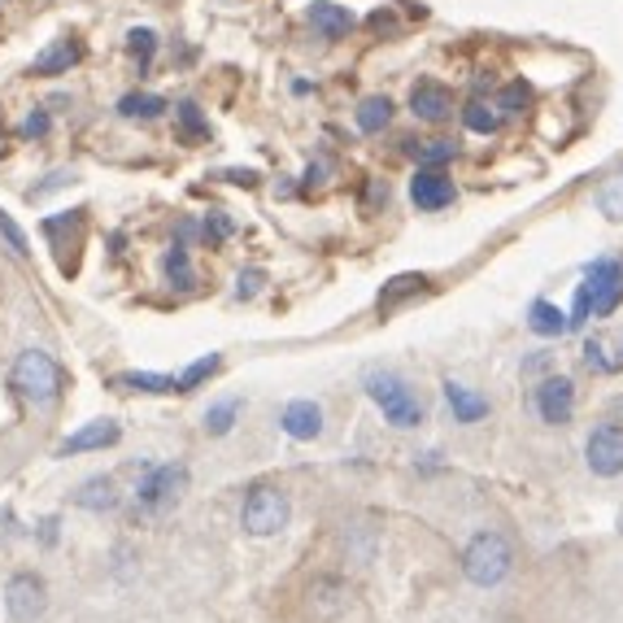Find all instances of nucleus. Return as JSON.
<instances>
[{
    "label": "nucleus",
    "instance_id": "nucleus-1",
    "mask_svg": "<svg viewBox=\"0 0 623 623\" xmlns=\"http://www.w3.org/2000/svg\"><path fill=\"white\" fill-rule=\"evenodd\" d=\"M510 567H515V545H510L506 532H497V528L475 532V537L467 541V550H462V576H467L475 589L502 585V580L510 576Z\"/></svg>",
    "mask_w": 623,
    "mask_h": 623
},
{
    "label": "nucleus",
    "instance_id": "nucleus-2",
    "mask_svg": "<svg viewBox=\"0 0 623 623\" xmlns=\"http://www.w3.org/2000/svg\"><path fill=\"white\" fill-rule=\"evenodd\" d=\"M362 388H366V397L379 405L384 423H392V427H401V432H410V427L423 423V405H419L414 388H410L397 371H366V375H362Z\"/></svg>",
    "mask_w": 623,
    "mask_h": 623
},
{
    "label": "nucleus",
    "instance_id": "nucleus-3",
    "mask_svg": "<svg viewBox=\"0 0 623 623\" xmlns=\"http://www.w3.org/2000/svg\"><path fill=\"white\" fill-rule=\"evenodd\" d=\"M13 388H17L31 405H52V401L61 397V388H66V375H61V366H57L52 353H44V349H22L17 362H13Z\"/></svg>",
    "mask_w": 623,
    "mask_h": 623
},
{
    "label": "nucleus",
    "instance_id": "nucleus-4",
    "mask_svg": "<svg viewBox=\"0 0 623 623\" xmlns=\"http://www.w3.org/2000/svg\"><path fill=\"white\" fill-rule=\"evenodd\" d=\"M289 519H293V502H289L284 489H275V484L249 489V497L240 506V528L249 537H275V532L289 528Z\"/></svg>",
    "mask_w": 623,
    "mask_h": 623
},
{
    "label": "nucleus",
    "instance_id": "nucleus-5",
    "mask_svg": "<svg viewBox=\"0 0 623 623\" xmlns=\"http://www.w3.org/2000/svg\"><path fill=\"white\" fill-rule=\"evenodd\" d=\"M184 489H188V467H184V462H157V467H149V471L140 475V484H136V506H140L144 515H162V510H171V506L184 497Z\"/></svg>",
    "mask_w": 623,
    "mask_h": 623
},
{
    "label": "nucleus",
    "instance_id": "nucleus-6",
    "mask_svg": "<svg viewBox=\"0 0 623 623\" xmlns=\"http://www.w3.org/2000/svg\"><path fill=\"white\" fill-rule=\"evenodd\" d=\"M48 611V585L35 572H13L4 585V615L13 623H35Z\"/></svg>",
    "mask_w": 623,
    "mask_h": 623
},
{
    "label": "nucleus",
    "instance_id": "nucleus-7",
    "mask_svg": "<svg viewBox=\"0 0 623 623\" xmlns=\"http://www.w3.org/2000/svg\"><path fill=\"white\" fill-rule=\"evenodd\" d=\"M585 289H589V302H593V318L615 314L623 302V267L615 258L589 262V267H585Z\"/></svg>",
    "mask_w": 623,
    "mask_h": 623
},
{
    "label": "nucleus",
    "instance_id": "nucleus-8",
    "mask_svg": "<svg viewBox=\"0 0 623 623\" xmlns=\"http://www.w3.org/2000/svg\"><path fill=\"white\" fill-rule=\"evenodd\" d=\"M585 462H589V471L602 475V480L623 475V427L620 423H602V427L589 432V440H585Z\"/></svg>",
    "mask_w": 623,
    "mask_h": 623
},
{
    "label": "nucleus",
    "instance_id": "nucleus-9",
    "mask_svg": "<svg viewBox=\"0 0 623 623\" xmlns=\"http://www.w3.org/2000/svg\"><path fill=\"white\" fill-rule=\"evenodd\" d=\"M537 410H541V419H545L550 427H567L572 414H576V384H572L567 375L541 379V388H537Z\"/></svg>",
    "mask_w": 623,
    "mask_h": 623
},
{
    "label": "nucleus",
    "instance_id": "nucleus-10",
    "mask_svg": "<svg viewBox=\"0 0 623 623\" xmlns=\"http://www.w3.org/2000/svg\"><path fill=\"white\" fill-rule=\"evenodd\" d=\"M410 201L419 205V210H445L449 201H454V179L440 171V166H419L414 171V179H410Z\"/></svg>",
    "mask_w": 623,
    "mask_h": 623
},
{
    "label": "nucleus",
    "instance_id": "nucleus-11",
    "mask_svg": "<svg viewBox=\"0 0 623 623\" xmlns=\"http://www.w3.org/2000/svg\"><path fill=\"white\" fill-rule=\"evenodd\" d=\"M118 436H122V427H118L114 419H92V423H83L79 432H70V436L57 445V458L92 454V449H109V445H118Z\"/></svg>",
    "mask_w": 623,
    "mask_h": 623
},
{
    "label": "nucleus",
    "instance_id": "nucleus-12",
    "mask_svg": "<svg viewBox=\"0 0 623 623\" xmlns=\"http://www.w3.org/2000/svg\"><path fill=\"white\" fill-rule=\"evenodd\" d=\"M410 109H414V118H423V122H445V118L454 114V92H449L445 83H436V79H419V83L410 87Z\"/></svg>",
    "mask_w": 623,
    "mask_h": 623
},
{
    "label": "nucleus",
    "instance_id": "nucleus-13",
    "mask_svg": "<svg viewBox=\"0 0 623 623\" xmlns=\"http://www.w3.org/2000/svg\"><path fill=\"white\" fill-rule=\"evenodd\" d=\"M74 506H79V510H92V515H109V510L122 506V493H118L114 475H92V480H83V484L74 489Z\"/></svg>",
    "mask_w": 623,
    "mask_h": 623
},
{
    "label": "nucleus",
    "instance_id": "nucleus-14",
    "mask_svg": "<svg viewBox=\"0 0 623 623\" xmlns=\"http://www.w3.org/2000/svg\"><path fill=\"white\" fill-rule=\"evenodd\" d=\"M280 427H284V436H293V440H314V436H322V410H318V401H289L284 405V414H280Z\"/></svg>",
    "mask_w": 623,
    "mask_h": 623
},
{
    "label": "nucleus",
    "instance_id": "nucleus-15",
    "mask_svg": "<svg viewBox=\"0 0 623 623\" xmlns=\"http://www.w3.org/2000/svg\"><path fill=\"white\" fill-rule=\"evenodd\" d=\"M306 17H310V26L322 39H344L353 31V13L344 4H336V0H314L306 9Z\"/></svg>",
    "mask_w": 623,
    "mask_h": 623
},
{
    "label": "nucleus",
    "instance_id": "nucleus-16",
    "mask_svg": "<svg viewBox=\"0 0 623 623\" xmlns=\"http://www.w3.org/2000/svg\"><path fill=\"white\" fill-rule=\"evenodd\" d=\"M79 57H83V44L79 39H52L39 57H35V74H44V79H57V74H70V66H79Z\"/></svg>",
    "mask_w": 623,
    "mask_h": 623
},
{
    "label": "nucleus",
    "instance_id": "nucleus-17",
    "mask_svg": "<svg viewBox=\"0 0 623 623\" xmlns=\"http://www.w3.org/2000/svg\"><path fill=\"white\" fill-rule=\"evenodd\" d=\"M445 401H449V410H454V423H480V419L489 414V401H484L475 388L458 384V379H445Z\"/></svg>",
    "mask_w": 623,
    "mask_h": 623
},
{
    "label": "nucleus",
    "instance_id": "nucleus-18",
    "mask_svg": "<svg viewBox=\"0 0 623 623\" xmlns=\"http://www.w3.org/2000/svg\"><path fill=\"white\" fill-rule=\"evenodd\" d=\"M118 392H179V379L162 375V371H122L114 375Z\"/></svg>",
    "mask_w": 623,
    "mask_h": 623
},
{
    "label": "nucleus",
    "instance_id": "nucleus-19",
    "mask_svg": "<svg viewBox=\"0 0 623 623\" xmlns=\"http://www.w3.org/2000/svg\"><path fill=\"white\" fill-rule=\"evenodd\" d=\"M118 114H122L127 122H153V118L166 114V101H162L157 92H127V96L118 101Z\"/></svg>",
    "mask_w": 623,
    "mask_h": 623
},
{
    "label": "nucleus",
    "instance_id": "nucleus-20",
    "mask_svg": "<svg viewBox=\"0 0 623 623\" xmlns=\"http://www.w3.org/2000/svg\"><path fill=\"white\" fill-rule=\"evenodd\" d=\"M388 122H392V101H388V96H366V101L357 105V127H362L366 136H379Z\"/></svg>",
    "mask_w": 623,
    "mask_h": 623
},
{
    "label": "nucleus",
    "instance_id": "nucleus-21",
    "mask_svg": "<svg viewBox=\"0 0 623 623\" xmlns=\"http://www.w3.org/2000/svg\"><path fill=\"white\" fill-rule=\"evenodd\" d=\"M528 327H532L537 336H563L572 322H567V314L559 310L554 302H532V310H528Z\"/></svg>",
    "mask_w": 623,
    "mask_h": 623
},
{
    "label": "nucleus",
    "instance_id": "nucleus-22",
    "mask_svg": "<svg viewBox=\"0 0 623 623\" xmlns=\"http://www.w3.org/2000/svg\"><path fill=\"white\" fill-rule=\"evenodd\" d=\"M427 289V275H397L392 284H384L379 289V310H397L405 297H414V293H423Z\"/></svg>",
    "mask_w": 623,
    "mask_h": 623
},
{
    "label": "nucleus",
    "instance_id": "nucleus-23",
    "mask_svg": "<svg viewBox=\"0 0 623 623\" xmlns=\"http://www.w3.org/2000/svg\"><path fill=\"white\" fill-rule=\"evenodd\" d=\"M162 271H166V280H171V289H192V284H197V275H192V258H188V249H184V245H171V249H166Z\"/></svg>",
    "mask_w": 623,
    "mask_h": 623
},
{
    "label": "nucleus",
    "instance_id": "nucleus-24",
    "mask_svg": "<svg viewBox=\"0 0 623 623\" xmlns=\"http://www.w3.org/2000/svg\"><path fill=\"white\" fill-rule=\"evenodd\" d=\"M240 397H223V401H214L210 410H205V432L210 436H227L232 427H236V419H240Z\"/></svg>",
    "mask_w": 623,
    "mask_h": 623
},
{
    "label": "nucleus",
    "instance_id": "nucleus-25",
    "mask_svg": "<svg viewBox=\"0 0 623 623\" xmlns=\"http://www.w3.org/2000/svg\"><path fill=\"white\" fill-rule=\"evenodd\" d=\"M157 31H149V26H131L127 31V52H131V61L140 66V70H149L153 66V57H157Z\"/></svg>",
    "mask_w": 623,
    "mask_h": 623
},
{
    "label": "nucleus",
    "instance_id": "nucleus-26",
    "mask_svg": "<svg viewBox=\"0 0 623 623\" xmlns=\"http://www.w3.org/2000/svg\"><path fill=\"white\" fill-rule=\"evenodd\" d=\"M219 366H223V357H219V353H201V357L179 375V392H197L205 379H214V375H219Z\"/></svg>",
    "mask_w": 623,
    "mask_h": 623
},
{
    "label": "nucleus",
    "instance_id": "nucleus-27",
    "mask_svg": "<svg viewBox=\"0 0 623 623\" xmlns=\"http://www.w3.org/2000/svg\"><path fill=\"white\" fill-rule=\"evenodd\" d=\"M462 122L475 131V136H493L497 127H502V114H497V105H484V101H471L467 109H462Z\"/></svg>",
    "mask_w": 623,
    "mask_h": 623
},
{
    "label": "nucleus",
    "instance_id": "nucleus-28",
    "mask_svg": "<svg viewBox=\"0 0 623 623\" xmlns=\"http://www.w3.org/2000/svg\"><path fill=\"white\" fill-rule=\"evenodd\" d=\"M405 144H410V157H419V166H445L458 153V144H449V140H427V144L405 140Z\"/></svg>",
    "mask_w": 623,
    "mask_h": 623
},
{
    "label": "nucleus",
    "instance_id": "nucleus-29",
    "mask_svg": "<svg viewBox=\"0 0 623 623\" xmlns=\"http://www.w3.org/2000/svg\"><path fill=\"white\" fill-rule=\"evenodd\" d=\"M175 114H179V131H184V140H205V136H210V122H205V114H201L192 101H184Z\"/></svg>",
    "mask_w": 623,
    "mask_h": 623
},
{
    "label": "nucleus",
    "instance_id": "nucleus-30",
    "mask_svg": "<svg viewBox=\"0 0 623 623\" xmlns=\"http://www.w3.org/2000/svg\"><path fill=\"white\" fill-rule=\"evenodd\" d=\"M585 362H589V371H602V375H611V371L623 366V357H611V344H607V340H589V344H585Z\"/></svg>",
    "mask_w": 623,
    "mask_h": 623
},
{
    "label": "nucleus",
    "instance_id": "nucleus-31",
    "mask_svg": "<svg viewBox=\"0 0 623 623\" xmlns=\"http://www.w3.org/2000/svg\"><path fill=\"white\" fill-rule=\"evenodd\" d=\"M598 205H602V214H607V219H615V223H623V175H615V179H611V184L602 188Z\"/></svg>",
    "mask_w": 623,
    "mask_h": 623
},
{
    "label": "nucleus",
    "instance_id": "nucleus-32",
    "mask_svg": "<svg viewBox=\"0 0 623 623\" xmlns=\"http://www.w3.org/2000/svg\"><path fill=\"white\" fill-rule=\"evenodd\" d=\"M52 131V118H48V109H31L26 118H22V127H17V136L22 140H44Z\"/></svg>",
    "mask_w": 623,
    "mask_h": 623
},
{
    "label": "nucleus",
    "instance_id": "nucleus-33",
    "mask_svg": "<svg viewBox=\"0 0 623 623\" xmlns=\"http://www.w3.org/2000/svg\"><path fill=\"white\" fill-rule=\"evenodd\" d=\"M0 236H4V245H9L17 258H26V254H31V249H26V236H22V227H17V223H13L4 210H0Z\"/></svg>",
    "mask_w": 623,
    "mask_h": 623
},
{
    "label": "nucleus",
    "instance_id": "nucleus-34",
    "mask_svg": "<svg viewBox=\"0 0 623 623\" xmlns=\"http://www.w3.org/2000/svg\"><path fill=\"white\" fill-rule=\"evenodd\" d=\"M524 105H528V83H510V87L502 92V101H497L502 114H519Z\"/></svg>",
    "mask_w": 623,
    "mask_h": 623
},
{
    "label": "nucleus",
    "instance_id": "nucleus-35",
    "mask_svg": "<svg viewBox=\"0 0 623 623\" xmlns=\"http://www.w3.org/2000/svg\"><path fill=\"white\" fill-rule=\"evenodd\" d=\"M66 184H74V175H70V171H57V175H48V184L31 188V201H35V197H48V192H57V188H66Z\"/></svg>",
    "mask_w": 623,
    "mask_h": 623
},
{
    "label": "nucleus",
    "instance_id": "nucleus-36",
    "mask_svg": "<svg viewBox=\"0 0 623 623\" xmlns=\"http://www.w3.org/2000/svg\"><path fill=\"white\" fill-rule=\"evenodd\" d=\"M258 289H262V271H240L236 297H258Z\"/></svg>",
    "mask_w": 623,
    "mask_h": 623
},
{
    "label": "nucleus",
    "instance_id": "nucleus-37",
    "mask_svg": "<svg viewBox=\"0 0 623 623\" xmlns=\"http://www.w3.org/2000/svg\"><path fill=\"white\" fill-rule=\"evenodd\" d=\"M227 232H232V223H227L223 214H210V219H205V240H223Z\"/></svg>",
    "mask_w": 623,
    "mask_h": 623
},
{
    "label": "nucleus",
    "instance_id": "nucleus-38",
    "mask_svg": "<svg viewBox=\"0 0 623 623\" xmlns=\"http://www.w3.org/2000/svg\"><path fill=\"white\" fill-rule=\"evenodd\" d=\"M227 179H232V184H245V188H254V184H258V171H227Z\"/></svg>",
    "mask_w": 623,
    "mask_h": 623
},
{
    "label": "nucleus",
    "instance_id": "nucleus-39",
    "mask_svg": "<svg viewBox=\"0 0 623 623\" xmlns=\"http://www.w3.org/2000/svg\"><path fill=\"white\" fill-rule=\"evenodd\" d=\"M371 26H375V31H392V17H388V13H384V9H379V13H375V17H371Z\"/></svg>",
    "mask_w": 623,
    "mask_h": 623
},
{
    "label": "nucleus",
    "instance_id": "nucleus-40",
    "mask_svg": "<svg viewBox=\"0 0 623 623\" xmlns=\"http://www.w3.org/2000/svg\"><path fill=\"white\" fill-rule=\"evenodd\" d=\"M314 184H322V166H310V171H306V188H314Z\"/></svg>",
    "mask_w": 623,
    "mask_h": 623
}]
</instances>
